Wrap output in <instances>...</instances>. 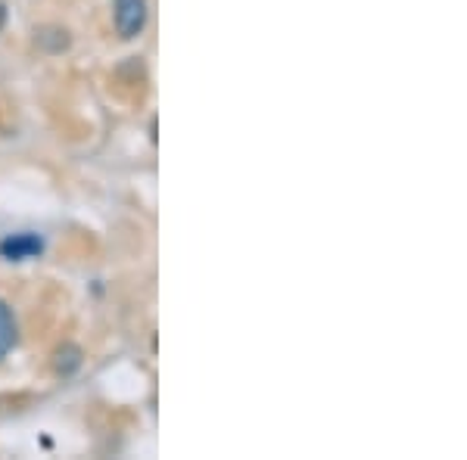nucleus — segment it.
Instances as JSON below:
<instances>
[{
    "label": "nucleus",
    "instance_id": "obj_5",
    "mask_svg": "<svg viewBox=\"0 0 467 460\" xmlns=\"http://www.w3.org/2000/svg\"><path fill=\"white\" fill-rule=\"evenodd\" d=\"M37 37V47H44V50H50V54H59V50H66L69 47V32L66 28H57V26H50V28H41V32H35Z\"/></svg>",
    "mask_w": 467,
    "mask_h": 460
},
{
    "label": "nucleus",
    "instance_id": "obj_4",
    "mask_svg": "<svg viewBox=\"0 0 467 460\" xmlns=\"http://www.w3.org/2000/svg\"><path fill=\"white\" fill-rule=\"evenodd\" d=\"M78 367H81V349H78V345L66 342V345H59V349L54 352V371L59 376H72Z\"/></svg>",
    "mask_w": 467,
    "mask_h": 460
},
{
    "label": "nucleus",
    "instance_id": "obj_3",
    "mask_svg": "<svg viewBox=\"0 0 467 460\" xmlns=\"http://www.w3.org/2000/svg\"><path fill=\"white\" fill-rule=\"evenodd\" d=\"M16 339H19L16 318H13L10 305L0 299V361H4L13 349H16Z\"/></svg>",
    "mask_w": 467,
    "mask_h": 460
},
{
    "label": "nucleus",
    "instance_id": "obj_1",
    "mask_svg": "<svg viewBox=\"0 0 467 460\" xmlns=\"http://www.w3.org/2000/svg\"><path fill=\"white\" fill-rule=\"evenodd\" d=\"M112 19H116V32L125 41L144 35L147 19H150V4L147 0H112Z\"/></svg>",
    "mask_w": 467,
    "mask_h": 460
},
{
    "label": "nucleus",
    "instance_id": "obj_2",
    "mask_svg": "<svg viewBox=\"0 0 467 460\" xmlns=\"http://www.w3.org/2000/svg\"><path fill=\"white\" fill-rule=\"evenodd\" d=\"M41 252H44V240L32 230L10 233V237L0 240V259H6V261H28V259H37Z\"/></svg>",
    "mask_w": 467,
    "mask_h": 460
}]
</instances>
